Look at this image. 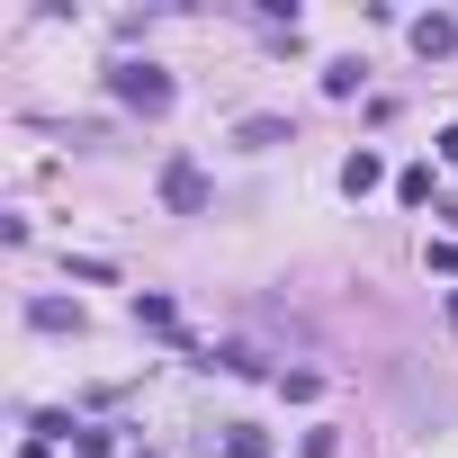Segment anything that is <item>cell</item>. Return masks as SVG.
<instances>
[{"label":"cell","instance_id":"8992f818","mask_svg":"<svg viewBox=\"0 0 458 458\" xmlns=\"http://www.w3.org/2000/svg\"><path fill=\"white\" fill-rule=\"evenodd\" d=\"M225 458H270V431H252V422H225Z\"/></svg>","mask_w":458,"mask_h":458},{"label":"cell","instance_id":"7a4b0ae2","mask_svg":"<svg viewBox=\"0 0 458 458\" xmlns=\"http://www.w3.org/2000/svg\"><path fill=\"white\" fill-rule=\"evenodd\" d=\"M162 198H171L180 216H198V207H207V171H198V162H171V171H162Z\"/></svg>","mask_w":458,"mask_h":458},{"label":"cell","instance_id":"ba28073f","mask_svg":"<svg viewBox=\"0 0 458 458\" xmlns=\"http://www.w3.org/2000/svg\"><path fill=\"white\" fill-rule=\"evenodd\" d=\"M449 324H458V288H449Z\"/></svg>","mask_w":458,"mask_h":458},{"label":"cell","instance_id":"5b68a950","mask_svg":"<svg viewBox=\"0 0 458 458\" xmlns=\"http://www.w3.org/2000/svg\"><path fill=\"white\" fill-rule=\"evenodd\" d=\"M28 324H37V333H72V324H81V306H64V297H37V306H28Z\"/></svg>","mask_w":458,"mask_h":458},{"label":"cell","instance_id":"277c9868","mask_svg":"<svg viewBox=\"0 0 458 458\" xmlns=\"http://www.w3.org/2000/svg\"><path fill=\"white\" fill-rule=\"evenodd\" d=\"M458 46V19H413V55H449Z\"/></svg>","mask_w":458,"mask_h":458},{"label":"cell","instance_id":"6da1fadb","mask_svg":"<svg viewBox=\"0 0 458 458\" xmlns=\"http://www.w3.org/2000/svg\"><path fill=\"white\" fill-rule=\"evenodd\" d=\"M108 90H117L126 108H144V117H162V108H171V72H162V64H117V72H108Z\"/></svg>","mask_w":458,"mask_h":458},{"label":"cell","instance_id":"52a82bcc","mask_svg":"<svg viewBox=\"0 0 458 458\" xmlns=\"http://www.w3.org/2000/svg\"><path fill=\"white\" fill-rule=\"evenodd\" d=\"M440 153H449V162H458V126H449V135H440Z\"/></svg>","mask_w":458,"mask_h":458},{"label":"cell","instance_id":"3957f363","mask_svg":"<svg viewBox=\"0 0 458 458\" xmlns=\"http://www.w3.org/2000/svg\"><path fill=\"white\" fill-rule=\"evenodd\" d=\"M377 180H386V162H377V153H369V144H360V153H351V162H342V189H351V198H369V189H377Z\"/></svg>","mask_w":458,"mask_h":458}]
</instances>
